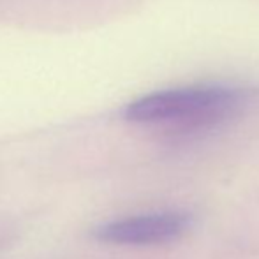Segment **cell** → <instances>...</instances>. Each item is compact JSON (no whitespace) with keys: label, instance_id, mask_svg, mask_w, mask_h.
<instances>
[{"label":"cell","instance_id":"6da1fadb","mask_svg":"<svg viewBox=\"0 0 259 259\" xmlns=\"http://www.w3.org/2000/svg\"><path fill=\"white\" fill-rule=\"evenodd\" d=\"M245 89L229 85H191L159 90L129 103L125 120L148 125L194 131L224 122L245 104Z\"/></svg>","mask_w":259,"mask_h":259},{"label":"cell","instance_id":"7a4b0ae2","mask_svg":"<svg viewBox=\"0 0 259 259\" xmlns=\"http://www.w3.org/2000/svg\"><path fill=\"white\" fill-rule=\"evenodd\" d=\"M189 226L191 219L185 213L162 211L134 215L99 226L96 238L115 245H160L182 238Z\"/></svg>","mask_w":259,"mask_h":259}]
</instances>
